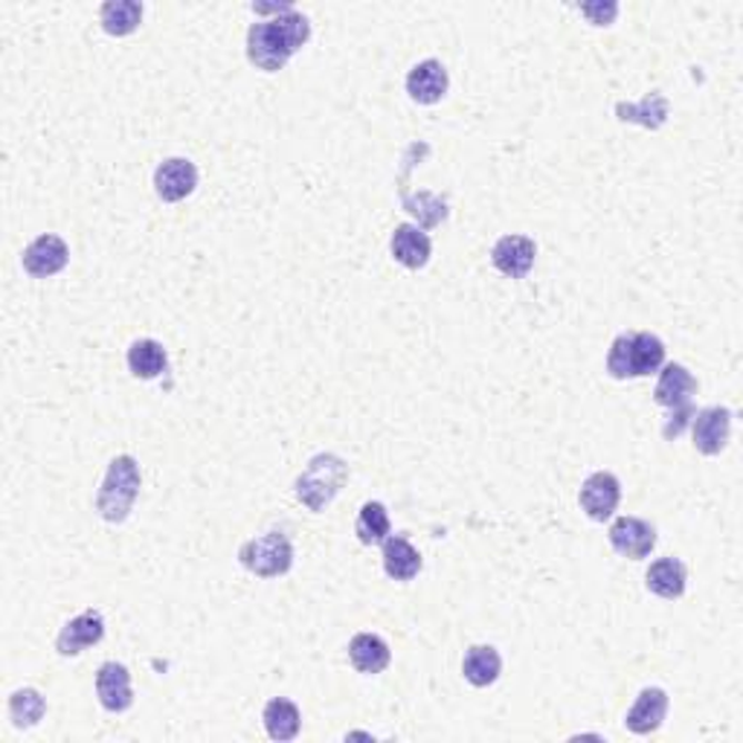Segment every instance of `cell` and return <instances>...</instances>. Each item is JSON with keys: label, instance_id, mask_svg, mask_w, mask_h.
<instances>
[{"label": "cell", "instance_id": "6da1fadb", "mask_svg": "<svg viewBox=\"0 0 743 743\" xmlns=\"http://www.w3.org/2000/svg\"><path fill=\"white\" fill-rule=\"evenodd\" d=\"M311 23L297 9H288L271 21H259L248 32V59L264 73H277L300 47L309 44Z\"/></svg>", "mask_w": 743, "mask_h": 743}, {"label": "cell", "instance_id": "7a4b0ae2", "mask_svg": "<svg viewBox=\"0 0 743 743\" xmlns=\"http://www.w3.org/2000/svg\"><path fill=\"white\" fill-rule=\"evenodd\" d=\"M665 367V343L651 331L619 334L608 352V372L616 381L645 378Z\"/></svg>", "mask_w": 743, "mask_h": 743}, {"label": "cell", "instance_id": "3957f363", "mask_svg": "<svg viewBox=\"0 0 743 743\" xmlns=\"http://www.w3.org/2000/svg\"><path fill=\"white\" fill-rule=\"evenodd\" d=\"M694 395H697V381H694L689 369L680 367V363L662 367L653 399H656V404L669 410V419L662 424V435L669 442L680 439L683 430L689 428V421L694 419Z\"/></svg>", "mask_w": 743, "mask_h": 743}, {"label": "cell", "instance_id": "277c9868", "mask_svg": "<svg viewBox=\"0 0 743 743\" xmlns=\"http://www.w3.org/2000/svg\"><path fill=\"white\" fill-rule=\"evenodd\" d=\"M140 482L143 480H140V465H137L134 456L122 453V456L111 459L106 480H102L97 494L99 518L108 520V523H125L128 514L134 511Z\"/></svg>", "mask_w": 743, "mask_h": 743}, {"label": "cell", "instance_id": "5b68a950", "mask_svg": "<svg viewBox=\"0 0 743 743\" xmlns=\"http://www.w3.org/2000/svg\"><path fill=\"white\" fill-rule=\"evenodd\" d=\"M349 480V465L334 453H317L297 480V500L305 509L323 511Z\"/></svg>", "mask_w": 743, "mask_h": 743}, {"label": "cell", "instance_id": "8992f818", "mask_svg": "<svg viewBox=\"0 0 743 743\" xmlns=\"http://www.w3.org/2000/svg\"><path fill=\"white\" fill-rule=\"evenodd\" d=\"M239 563L255 579H279L293 566V546L282 532H268L241 543Z\"/></svg>", "mask_w": 743, "mask_h": 743}, {"label": "cell", "instance_id": "52a82bcc", "mask_svg": "<svg viewBox=\"0 0 743 743\" xmlns=\"http://www.w3.org/2000/svg\"><path fill=\"white\" fill-rule=\"evenodd\" d=\"M579 503L586 511V518L595 520V523H604V520L616 514L619 503H622V482L608 471L590 473L584 485H581Z\"/></svg>", "mask_w": 743, "mask_h": 743}, {"label": "cell", "instance_id": "ba28073f", "mask_svg": "<svg viewBox=\"0 0 743 743\" xmlns=\"http://www.w3.org/2000/svg\"><path fill=\"white\" fill-rule=\"evenodd\" d=\"M102 636H106V619L99 616L97 610H84L61 627L59 639H56V651L61 656H79L88 647L99 645Z\"/></svg>", "mask_w": 743, "mask_h": 743}, {"label": "cell", "instance_id": "9c48e42d", "mask_svg": "<svg viewBox=\"0 0 743 743\" xmlns=\"http://www.w3.org/2000/svg\"><path fill=\"white\" fill-rule=\"evenodd\" d=\"M610 546L616 549L622 558H631V561H642L653 552L656 546V529L647 523V520L639 518H619L613 526H610Z\"/></svg>", "mask_w": 743, "mask_h": 743}, {"label": "cell", "instance_id": "30bf717a", "mask_svg": "<svg viewBox=\"0 0 743 743\" xmlns=\"http://www.w3.org/2000/svg\"><path fill=\"white\" fill-rule=\"evenodd\" d=\"M68 259H70L68 244H64V239H59V235H53V233L38 235V239L32 241L30 248L23 250V255H21L23 271L36 279L56 277L59 271H64Z\"/></svg>", "mask_w": 743, "mask_h": 743}, {"label": "cell", "instance_id": "8fae6325", "mask_svg": "<svg viewBox=\"0 0 743 743\" xmlns=\"http://www.w3.org/2000/svg\"><path fill=\"white\" fill-rule=\"evenodd\" d=\"M198 187V169L187 158H169L158 165L154 172V192L165 203H178L187 195H192Z\"/></svg>", "mask_w": 743, "mask_h": 743}, {"label": "cell", "instance_id": "7c38bea8", "mask_svg": "<svg viewBox=\"0 0 743 743\" xmlns=\"http://www.w3.org/2000/svg\"><path fill=\"white\" fill-rule=\"evenodd\" d=\"M732 433V413L726 406H706L694 413V448L703 456H717L729 444Z\"/></svg>", "mask_w": 743, "mask_h": 743}, {"label": "cell", "instance_id": "4fadbf2b", "mask_svg": "<svg viewBox=\"0 0 743 743\" xmlns=\"http://www.w3.org/2000/svg\"><path fill=\"white\" fill-rule=\"evenodd\" d=\"M97 694L102 709L120 714L134 706V691H131V674L120 662H106L97 671Z\"/></svg>", "mask_w": 743, "mask_h": 743}, {"label": "cell", "instance_id": "5bb4252c", "mask_svg": "<svg viewBox=\"0 0 743 743\" xmlns=\"http://www.w3.org/2000/svg\"><path fill=\"white\" fill-rule=\"evenodd\" d=\"M534 255H538V244L529 235H503L491 250V262L500 273L511 279H523L532 271Z\"/></svg>", "mask_w": 743, "mask_h": 743}, {"label": "cell", "instance_id": "9a60e30c", "mask_svg": "<svg viewBox=\"0 0 743 743\" xmlns=\"http://www.w3.org/2000/svg\"><path fill=\"white\" fill-rule=\"evenodd\" d=\"M451 88V79H448V70L442 68V61L428 59L419 61L410 76H406V93L413 102L419 106H435V102H442L444 93Z\"/></svg>", "mask_w": 743, "mask_h": 743}, {"label": "cell", "instance_id": "2e32d148", "mask_svg": "<svg viewBox=\"0 0 743 743\" xmlns=\"http://www.w3.org/2000/svg\"><path fill=\"white\" fill-rule=\"evenodd\" d=\"M665 714H669V694L653 685V689L639 691L633 709L624 714V726L631 729L633 735H651L662 726Z\"/></svg>", "mask_w": 743, "mask_h": 743}, {"label": "cell", "instance_id": "e0dca14e", "mask_svg": "<svg viewBox=\"0 0 743 743\" xmlns=\"http://www.w3.org/2000/svg\"><path fill=\"white\" fill-rule=\"evenodd\" d=\"M390 248L392 255H395V262H401L410 271H421L430 262V253H433V244H430L428 233L413 224L395 227Z\"/></svg>", "mask_w": 743, "mask_h": 743}, {"label": "cell", "instance_id": "ac0fdd59", "mask_svg": "<svg viewBox=\"0 0 743 743\" xmlns=\"http://www.w3.org/2000/svg\"><path fill=\"white\" fill-rule=\"evenodd\" d=\"M383 570L392 581H413L421 572L419 549L401 534H390L383 541Z\"/></svg>", "mask_w": 743, "mask_h": 743}, {"label": "cell", "instance_id": "d6986e66", "mask_svg": "<svg viewBox=\"0 0 743 743\" xmlns=\"http://www.w3.org/2000/svg\"><path fill=\"white\" fill-rule=\"evenodd\" d=\"M500 671H503V656L500 651L491 645H473L468 647L465 660H462V674L471 685L476 689H489L500 680Z\"/></svg>", "mask_w": 743, "mask_h": 743}, {"label": "cell", "instance_id": "ffe728a7", "mask_svg": "<svg viewBox=\"0 0 743 743\" xmlns=\"http://www.w3.org/2000/svg\"><path fill=\"white\" fill-rule=\"evenodd\" d=\"M349 660H352V665L361 674H381L390 665L392 653L390 645L381 636H375V633H358L349 642Z\"/></svg>", "mask_w": 743, "mask_h": 743}, {"label": "cell", "instance_id": "44dd1931", "mask_svg": "<svg viewBox=\"0 0 743 743\" xmlns=\"http://www.w3.org/2000/svg\"><path fill=\"white\" fill-rule=\"evenodd\" d=\"M685 563L680 558H660L651 563V570L645 575V584L651 593L660 599H680L685 593Z\"/></svg>", "mask_w": 743, "mask_h": 743}, {"label": "cell", "instance_id": "7402d4cb", "mask_svg": "<svg viewBox=\"0 0 743 743\" xmlns=\"http://www.w3.org/2000/svg\"><path fill=\"white\" fill-rule=\"evenodd\" d=\"M264 729H268V735L273 737V741H293V737L300 735V709H297V703H291V700L285 697H273L268 706H264Z\"/></svg>", "mask_w": 743, "mask_h": 743}, {"label": "cell", "instance_id": "603a6c76", "mask_svg": "<svg viewBox=\"0 0 743 743\" xmlns=\"http://www.w3.org/2000/svg\"><path fill=\"white\" fill-rule=\"evenodd\" d=\"M99 21L108 36H131L143 21V3L137 0H108L99 9Z\"/></svg>", "mask_w": 743, "mask_h": 743}, {"label": "cell", "instance_id": "cb8c5ba5", "mask_svg": "<svg viewBox=\"0 0 743 743\" xmlns=\"http://www.w3.org/2000/svg\"><path fill=\"white\" fill-rule=\"evenodd\" d=\"M128 369L134 372L137 378L151 381L165 372V349L158 340H134L131 349H128Z\"/></svg>", "mask_w": 743, "mask_h": 743}, {"label": "cell", "instance_id": "d4e9b609", "mask_svg": "<svg viewBox=\"0 0 743 743\" xmlns=\"http://www.w3.org/2000/svg\"><path fill=\"white\" fill-rule=\"evenodd\" d=\"M616 113L622 122H642L645 128L656 131V128H662V122L669 120V99L662 97V93H651L639 106H624V102H619Z\"/></svg>", "mask_w": 743, "mask_h": 743}, {"label": "cell", "instance_id": "484cf974", "mask_svg": "<svg viewBox=\"0 0 743 743\" xmlns=\"http://www.w3.org/2000/svg\"><path fill=\"white\" fill-rule=\"evenodd\" d=\"M390 514L383 509V503H363L361 514H358V538L363 546H378L390 538Z\"/></svg>", "mask_w": 743, "mask_h": 743}, {"label": "cell", "instance_id": "4316f807", "mask_svg": "<svg viewBox=\"0 0 743 743\" xmlns=\"http://www.w3.org/2000/svg\"><path fill=\"white\" fill-rule=\"evenodd\" d=\"M47 712V703L41 697V691L36 689H18L12 697H9V717L18 729H32Z\"/></svg>", "mask_w": 743, "mask_h": 743}, {"label": "cell", "instance_id": "83f0119b", "mask_svg": "<svg viewBox=\"0 0 743 743\" xmlns=\"http://www.w3.org/2000/svg\"><path fill=\"white\" fill-rule=\"evenodd\" d=\"M401 203H404V210L410 212V215L419 218V224L424 227V230H430V227H439L444 218H448V201L433 195V192H421L419 198L401 195Z\"/></svg>", "mask_w": 743, "mask_h": 743}, {"label": "cell", "instance_id": "f1b7e54d", "mask_svg": "<svg viewBox=\"0 0 743 743\" xmlns=\"http://www.w3.org/2000/svg\"><path fill=\"white\" fill-rule=\"evenodd\" d=\"M581 16L590 18V23H595V27H610L619 16V3H584Z\"/></svg>", "mask_w": 743, "mask_h": 743}]
</instances>
